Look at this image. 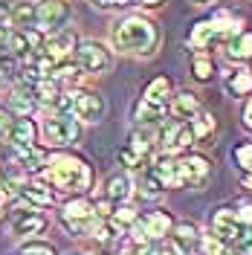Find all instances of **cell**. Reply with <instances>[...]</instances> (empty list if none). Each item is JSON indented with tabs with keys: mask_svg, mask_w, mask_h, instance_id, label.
Here are the masks:
<instances>
[{
	"mask_svg": "<svg viewBox=\"0 0 252 255\" xmlns=\"http://www.w3.org/2000/svg\"><path fill=\"white\" fill-rule=\"evenodd\" d=\"M111 41H113V47L119 52H125V55H151L159 44V32L151 20L133 15V17H125V20L113 23Z\"/></svg>",
	"mask_w": 252,
	"mask_h": 255,
	"instance_id": "cell-1",
	"label": "cell"
},
{
	"mask_svg": "<svg viewBox=\"0 0 252 255\" xmlns=\"http://www.w3.org/2000/svg\"><path fill=\"white\" fill-rule=\"evenodd\" d=\"M44 177H47L55 189H64V191H84L90 186V168H87V162L79 159V157H52V159H47Z\"/></svg>",
	"mask_w": 252,
	"mask_h": 255,
	"instance_id": "cell-2",
	"label": "cell"
},
{
	"mask_svg": "<svg viewBox=\"0 0 252 255\" xmlns=\"http://www.w3.org/2000/svg\"><path fill=\"white\" fill-rule=\"evenodd\" d=\"M76 58H79V70L81 73H90V76L108 73L113 67L111 49L105 44H99V41H81L79 49H76Z\"/></svg>",
	"mask_w": 252,
	"mask_h": 255,
	"instance_id": "cell-3",
	"label": "cell"
},
{
	"mask_svg": "<svg viewBox=\"0 0 252 255\" xmlns=\"http://www.w3.org/2000/svg\"><path fill=\"white\" fill-rule=\"evenodd\" d=\"M41 133L49 145H73L79 139V122L73 119V113H55L44 119Z\"/></svg>",
	"mask_w": 252,
	"mask_h": 255,
	"instance_id": "cell-4",
	"label": "cell"
},
{
	"mask_svg": "<svg viewBox=\"0 0 252 255\" xmlns=\"http://www.w3.org/2000/svg\"><path fill=\"white\" fill-rule=\"evenodd\" d=\"M159 142L165 148V154H177V151H186L191 142H194V133L186 122L180 119H168L162 130H159Z\"/></svg>",
	"mask_w": 252,
	"mask_h": 255,
	"instance_id": "cell-5",
	"label": "cell"
},
{
	"mask_svg": "<svg viewBox=\"0 0 252 255\" xmlns=\"http://www.w3.org/2000/svg\"><path fill=\"white\" fill-rule=\"evenodd\" d=\"M108 111V105H105V99L99 93H90V90H76V102H73V113H76V119L81 122H102V116Z\"/></svg>",
	"mask_w": 252,
	"mask_h": 255,
	"instance_id": "cell-6",
	"label": "cell"
},
{
	"mask_svg": "<svg viewBox=\"0 0 252 255\" xmlns=\"http://www.w3.org/2000/svg\"><path fill=\"white\" fill-rule=\"evenodd\" d=\"M212 229H215V238L221 241L223 247L226 244H232L235 247L238 238L244 235V223H241V218H238V212H232V209H221L215 218H212Z\"/></svg>",
	"mask_w": 252,
	"mask_h": 255,
	"instance_id": "cell-7",
	"label": "cell"
},
{
	"mask_svg": "<svg viewBox=\"0 0 252 255\" xmlns=\"http://www.w3.org/2000/svg\"><path fill=\"white\" fill-rule=\"evenodd\" d=\"M209 180V162L203 157H186L177 162V186L200 189Z\"/></svg>",
	"mask_w": 252,
	"mask_h": 255,
	"instance_id": "cell-8",
	"label": "cell"
},
{
	"mask_svg": "<svg viewBox=\"0 0 252 255\" xmlns=\"http://www.w3.org/2000/svg\"><path fill=\"white\" fill-rule=\"evenodd\" d=\"M70 17V9L64 6L61 0H41L38 3V26L35 29H44V32H58L67 23Z\"/></svg>",
	"mask_w": 252,
	"mask_h": 255,
	"instance_id": "cell-9",
	"label": "cell"
},
{
	"mask_svg": "<svg viewBox=\"0 0 252 255\" xmlns=\"http://www.w3.org/2000/svg\"><path fill=\"white\" fill-rule=\"evenodd\" d=\"M73 47H76V35L67 32V29H58V32H52L49 41L41 47V55H44L47 61H52V64H61V61L70 58Z\"/></svg>",
	"mask_w": 252,
	"mask_h": 255,
	"instance_id": "cell-10",
	"label": "cell"
},
{
	"mask_svg": "<svg viewBox=\"0 0 252 255\" xmlns=\"http://www.w3.org/2000/svg\"><path fill=\"white\" fill-rule=\"evenodd\" d=\"M168 108H171V116H174V119H180V122H186V119H189V122H191V119L200 113V102H197V96H194V93L183 90V93L171 96Z\"/></svg>",
	"mask_w": 252,
	"mask_h": 255,
	"instance_id": "cell-11",
	"label": "cell"
},
{
	"mask_svg": "<svg viewBox=\"0 0 252 255\" xmlns=\"http://www.w3.org/2000/svg\"><path fill=\"white\" fill-rule=\"evenodd\" d=\"M6 139L12 142V148H29L35 142V125H32L29 119H15L12 128H9V133H6Z\"/></svg>",
	"mask_w": 252,
	"mask_h": 255,
	"instance_id": "cell-12",
	"label": "cell"
},
{
	"mask_svg": "<svg viewBox=\"0 0 252 255\" xmlns=\"http://www.w3.org/2000/svg\"><path fill=\"white\" fill-rule=\"evenodd\" d=\"M9 20L15 23L17 29H35L38 26V3H32V0L17 3L15 9L9 12Z\"/></svg>",
	"mask_w": 252,
	"mask_h": 255,
	"instance_id": "cell-13",
	"label": "cell"
},
{
	"mask_svg": "<svg viewBox=\"0 0 252 255\" xmlns=\"http://www.w3.org/2000/svg\"><path fill=\"white\" fill-rule=\"evenodd\" d=\"M9 108L17 113V116H29L35 111V93H32L29 84H17L12 96H9Z\"/></svg>",
	"mask_w": 252,
	"mask_h": 255,
	"instance_id": "cell-14",
	"label": "cell"
},
{
	"mask_svg": "<svg viewBox=\"0 0 252 255\" xmlns=\"http://www.w3.org/2000/svg\"><path fill=\"white\" fill-rule=\"evenodd\" d=\"M142 99L151 102V105H157V108H165V105L171 102V81L165 79V76L154 79L148 87H145V96H142Z\"/></svg>",
	"mask_w": 252,
	"mask_h": 255,
	"instance_id": "cell-15",
	"label": "cell"
},
{
	"mask_svg": "<svg viewBox=\"0 0 252 255\" xmlns=\"http://www.w3.org/2000/svg\"><path fill=\"white\" fill-rule=\"evenodd\" d=\"M47 226V221L38 215V212H20L15 218V223H12V229H15V235H38L41 229Z\"/></svg>",
	"mask_w": 252,
	"mask_h": 255,
	"instance_id": "cell-16",
	"label": "cell"
},
{
	"mask_svg": "<svg viewBox=\"0 0 252 255\" xmlns=\"http://www.w3.org/2000/svg\"><path fill=\"white\" fill-rule=\"evenodd\" d=\"M12 151H15L20 168H26V171H41L47 165V154L41 148H35V145H29V148H12Z\"/></svg>",
	"mask_w": 252,
	"mask_h": 255,
	"instance_id": "cell-17",
	"label": "cell"
},
{
	"mask_svg": "<svg viewBox=\"0 0 252 255\" xmlns=\"http://www.w3.org/2000/svg\"><path fill=\"white\" fill-rule=\"evenodd\" d=\"M154 174L159 177V183L162 186H177V162H174L171 154H159L157 159H154V168H151Z\"/></svg>",
	"mask_w": 252,
	"mask_h": 255,
	"instance_id": "cell-18",
	"label": "cell"
},
{
	"mask_svg": "<svg viewBox=\"0 0 252 255\" xmlns=\"http://www.w3.org/2000/svg\"><path fill=\"white\" fill-rule=\"evenodd\" d=\"M142 226H145L148 238H165V232L171 229V215H168V212H151V215L142 221Z\"/></svg>",
	"mask_w": 252,
	"mask_h": 255,
	"instance_id": "cell-19",
	"label": "cell"
},
{
	"mask_svg": "<svg viewBox=\"0 0 252 255\" xmlns=\"http://www.w3.org/2000/svg\"><path fill=\"white\" fill-rule=\"evenodd\" d=\"M229 55L232 58H252V32H238L229 38Z\"/></svg>",
	"mask_w": 252,
	"mask_h": 255,
	"instance_id": "cell-20",
	"label": "cell"
},
{
	"mask_svg": "<svg viewBox=\"0 0 252 255\" xmlns=\"http://www.w3.org/2000/svg\"><path fill=\"white\" fill-rule=\"evenodd\" d=\"M17 79V58L6 47H0V87Z\"/></svg>",
	"mask_w": 252,
	"mask_h": 255,
	"instance_id": "cell-21",
	"label": "cell"
},
{
	"mask_svg": "<svg viewBox=\"0 0 252 255\" xmlns=\"http://www.w3.org/2000/svg\"><path fill=\"white\" fill-rule=\"evenodd\" d=\"M20 197L32 203V206H49L52 203V194H49L44 186H38V183H29V186H20Z\"/></svg>",
	"mask_w": 252,
	"mask_h": 255,
	"instance_id": "cell-22",
	"label": "cell"
},
{
	"mask_svg": "<svg viewBox=\"0 0 252 255\" xmlns=\"http://www.w3.org/2000/svg\"><path fill=\"white\" fill-rule=\"evenodd\" d=\"M226 90L232 96H244L252 90V73L250 70H235L229 79H226Z\"/></svg>",
	"mask_w": 252,
	"mask_h": 255,
	"instance_id": "cell-23",
	"label": "cell"
},
{
	"mask_svg": "<svg viewBox=\"0 0 252 255\" xmlns=\"http://www.w3.org/2000/svg\"><path fill=\"white\" fill-rule=\"evenodd\" d=\"M130 189H133V183H130L127 174H113L108 180V197L111 200H125V197H130Z\"/></svg>",
	"mask_w": 252,
	"mask_h": 255,
	"instance_id": "cell-24",
	"label": "cell"
},
{
	"mask_svg": "<svg viewBox=\"0 0 252 255\" xmlns=\"http://www.w3.org/2000/svg\"><path fill=\"white\" fill-rule=\"evenodd\" d=\"M162 111H165V108H157V105H151V102L139 99V102L133 105V119L148 125V122H157L159 116H162Z\"/></svg>",
	"mask_w": 252,
	"mask_h": 255,
	"instance_id": "cell-25",
	"label": "cell"
},
{
	"mask_svg": "<svg viewBox=\"0 0 252 255\" xmlns=\"http://www.w3.org/2000/svg\"><path fill=\"white\" fill-rule=\"evenodd\" d=\"M151 145H154V133H151V130H133V133H130V148H133L139 157L151 151Z\"/></svg>",
	"mask_w": 252,
	"mask_h": 255,
	"instance_id": "cell-26",
	"label": "cell"
},
{
	"mask_svg": "<svg viewBox=\"0 0 252 255\" xmlns=\"http://www.w3.org/2000/svg\"><path fill=\"white\" fill-rule=\"evenodd\" d=\"M191 133H194V139H200V136H206L212 128H215V116L212 113H197L194 119H191Z\"/></svg>",
	"mask_w": 252,
	"mask_h": 255,
	"instance_id": "cell-27",
	"label": "cell"
},
{
	"mask_svg": "<svg viewBox=\"0 0 252 255\" xmlns=\"http://www.w3.org/2000/svg\"><path fill=\"white\" fill-rule=\"evenodd\" d=\"M142 194H145V197H151V200H154V197H159V191L165 189V186H162V183H159V177L154 174V171H148V174H142Z\"/></svg>",
	"mask_w": 252,
	"mask_h": 255,
	"instance_id": "cell-28",
	"label": "cell"
},
{
	"mask_svg": "<svg viewBox=\"0 0 252 255\" xmlns=\"http://www.w3.org/2000/svg\"><path fill=\"white\" fill-rule=\"evenodd\" d=\"M87 215H93V206H90L87 200H70V203L64 206L61 218H87Z\"/></svg>",
	"mask_w": 252,
	"mask_h": 255,
	"instance_id": "cell-29",
	"label": "cell"
},
{
	"mask_svg": "<svg viewBox=\"0 0 252 255\" xmlns=\"http://www.w3.org/2000/svg\"><path fill=\"white\" fill-rule=\"evenodd\" d=\"M177 244H180V247H183V250H186V244H194V241H197V226H194V223H189V221H183V223H177Z\"/></svg>",
	"mask_w": 252,
	"mask_h": 255,
	"instance_id": "cell-30",
	"label": "cell"
},
{
	"mask_svg": "<svg viewBox=\"0 0 252 255\" xmlns=\"http://www.w3.org/2000/svg\"><path fill=\"white\" fill-rule=\"evenodd\" d=\"M20 255H55V250L49 244H41V241H29V244H23Z\"/></svg>",
	"mask_w": 252,
	"mask_h": 255,
	"instance_id": "cell-31",
	"label": "cell"
},
{
	"mask_svg": "<svg viewBox=\"0 0 252 255\" xmlns=\"http://www.w3.org/2000/svg\"><path fill=\"white\" fill-rule=\"evenodd\" d=\"M157 255H186V250L177 244V241H171V238H162L159 241V247L154 250Z\"/></svg>",
	"mask_w": 252,
	"mask_h": 255,
	"instance_id": "cell-32",
	"label": "cell"
},
{
	"mask_svg": "<svg viewBox=\"0 0 252 255\" xmlns=\"http://www.w3.org/2000/svg\"><path fill=\"white\" fill-rule=\"evenodd\" d=\"M194 79L197 81L212 79V61H209V58H194Z\"/></svg>",
	"mask_w": 252,
	"mask_h": 255,
	"instance_id": "cell-33",
	"label": "cell"
},
{
	"mask_svg": "<svg viewBox=\"0 0 252 255\" xmlns=\"http://www.w3.org/2000/svg\"><path fill=\"white\" fill-rule=\"evenodd\" d=\"M116 235H119V226L116 223H99L96 232H93V238H99V241H113Z\"/></svg>",
	"mask_w": 252,
	"mask_h": 255,
	"instance_id": "cell-34",
	"label": "cell"
},
{
	"mask_svg": "<svg viewBox=\"0 0 252 255\" xmlns=\"http://www.w3.org/2000/svg\"><path fill=\"white\" fill-rule=\"evenodd\" d=\"M235 250H238L241 255H252V226H247V229H244V235L238 238Z\"/></svg>",
	"mask_w": 252,
	"mask_h": 255,
	"instance_id": "cell-35",
	"label": "cell"
},
{
	"mask_svg": "<svg viewBox=\"0 0 252 255\" xmlns=\"http://www.w3.org/2000/svg\"><path fill=\"white\" fill-rule=\"evenodd\" d=\"M139 159H142V157L133 151V148H130V145L119 151V162H122V165H139Z\"/></svg>",
	"mask_w": 252,
	"mask_h": 255,
	"instance_id": "cell-36",
	"label": "cell"
},
{
	"mask_svg": "<svg viewBox=\"0 0 252 255\" xmlns=\"http://www.w3.org/2000/svg\"><path fill=\"white\" fill-rule=\"evenodd\" d=\"M136 221V215H133V209H116V215H113V223L116 226H122V223H133Z\"/></svg>",
	"mask_w": 252,
	"mask_h": 255,
	"instance_id": "cell-37",
	"label": "cell"
},
{
	"mask_svg": "<svg viewBox=\"0 0 252 255\" xmlns=\"http://www.w3.org/2000/svg\"><path fill=\"white\" fill-rule=\"evenodd\" d=\"M223 250H226V247H223L218 238H206V241H203V253H206V255H221Z\"/></svg>",
	"mask_w": 252,
	"mask_h": 255,
	"instance_id": "cell-38",
	"label": "cell"
},
{
	"mask_svg": "<svg viewBox=\"0 0 252 255\" xmlns=\"http://www.w3.org/2000/svg\"><path fill=\"white\" fill-rule=\"evenodd\" d=\"M130 235H133V241H136V244L148 241V232H145V226H142V223H136V221H133V226H130Z\"/></svg>",
	"mask_w": 252,
	"mask_h": 255,
	"instance_id": "cell-39",
	"label": "cell"
},
{
	"mask_svg": "<svg viewBox=\"0 0 252 255\" xmlns=\"http://www.w3.org/2000/svg\"><path fill=\"white\" fill-rule=\"evenodd\" d=\"M9 128H12V119H9V113L0 108V139H3L6 133H9Z\"/></svg>",
	"mask_w": 252,
	"mask_h": 255,
	"instance_id": "cell-40",
	"label": "cell"
},
{
	"mask_svg": "<svg viewBox=\"0 0 252 255\" xmlns=\"http://www.w3.org/2000/svg\"><path fill=\"white\" fill-rule=\"evenodd\" d=\"M6 23H9V6L0 0V32H6Z\"/></svg>",
	"mask_w": 252,
	"mask_h": 255,
	"instance_id": "cell-41",
	"label": "cell"
},
{
	"mask_svg": "<svg viewBox=\"0 0 252 255\" xmlns=\"http://www.w3.org/2000/svg\"><path fill=\"white\" fill-rule=\"evenodd\" d=\"M238 218H241L244 226H252V206H244L241 212H238Z\"/></svg>",
	"mask_w": 252,
	"mask_h": 255,
	"instance_id": "cell-42",
	"label": "cell"
},
{
	"mask_svg": "<svg viewBox=\"0 0 252 255\" xmlns=\"http://www.w3.org/2000/svg\"><path fill=\"white\" fill-rule=\"evenodd\" d=\"M244 119H247V125L252 128V99H250V105H247V111H244Z\"/></svg>",
	"mask_w": 252,
	"mask_h": 255,
	"instance_id": "cell-43",
	"label": "cell"
},
{
	"mask_svg": "<svg viewBox=\"0 0 252 255\" xmlns=\"http://www.w3.org/2000/svg\"><path fill=\"white\" fill-rule=\"evenodd\" d=\"M93 6H99V9H108V6H113V0H93Z\"/></svg>",
	"mask_w": 252,
	"mask_h": 255,
	"instance_id": "cell-44",
	"label": "cell"
},
{
	"mask_svg": "<svg viewBox=\"0 0 252 255\" xmlns=\"http://www.w3.org/2000/svg\"><path fill=\"white\" fill-rule=\"evenodd\" d=\"M133 255H157V253H154L151 247H142V250H136V253H133Z\"/></svg>",
	"mask_w": 252,
	"mask_h": 255,
	"instance_id": "cell-45",
	"label": "cell"
},
{
	"mask_svg": "<svg viewBox=\"0 0 252 255\" xmlns=\"http://www.w3.org/2000/svg\"><path fill=\"white\" fill-rule=\"evenodd\" d=\"M136 3H145V6H157V3H162V0H136Z\"/></svg>",
	"mask_w": 252,
	"mask_h": 255,
	"instance_id": "cell-46",
	"label": "cell"
},
{
	"mask_svg": "<svg viewBox=\"0 0 252 255\" xmlns=\"http://www.w3.org/2000/svg\"><path fill=\"white\" fill-rule=\"evenodd\" d=\"M244 186H250L252 189V174H244Z\"/></svg>",
	"mask_w": 252,
	"mask_h": 255,
	"instance_id": "cell-47",
	"label": "cell"
},
{
	"mask_svg": "<svg viewBox=\"0 0 252 255\" xmlns=\"http://www.w3.org/2000/svg\"><path fill=\"white\" fill-rule=\"evenodd\" d=\"M116 3H119V6H127V3H136V0H113V6H116Z\"/></svg>",
	"mask_w": 252,
	"mask_h": 255,
	"instance_id": "cell-48",
	"label": "cell"
},
{
	"mask_svg": "<svg viewBox=\"0 0 252 255\" xmlns=\"http://www.w3.org/2000/svg\"><path fill=\"white\" fill-rule=\"evenodd\" d=\"M221 255H241V253H238V250H223Z\"/></svg>",
	"mask_w": 252,
	"mask_h": 255,
	"instance_id": "cell-49",
	"label": "cell"
},
{
	"mask_svg": "<svg viewBox=\"0 0 252 255\" xmlns=\"http://www.w3.org/2000/svg\"><path fill=\"white\" fill-rule=\"evenodd\" d=\"M64 255H79V253H64Z\"/></svg>",
	"mask_w": 252,
	"mask_h": 255,
	"instance_id": "cell-50",
	"label": "cell"
},
{
	"mask_svg": "<svg viewBox=\"0 0 252 255\" xmlns=\"http://www.w3.org/2000/svg\"><path fill=\"white\" fill-rule=\"evenodd\" d=\"M197 3H206V0H197Z\"/></svg>",
	"mask_w": 252,
	"mask_h": 255,
	"instance_id": "cell-51",
	"label": "cell"
}]
</instances>
